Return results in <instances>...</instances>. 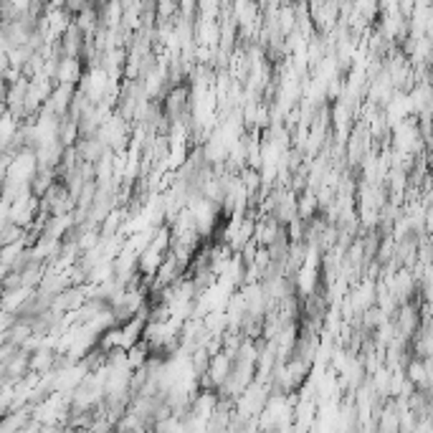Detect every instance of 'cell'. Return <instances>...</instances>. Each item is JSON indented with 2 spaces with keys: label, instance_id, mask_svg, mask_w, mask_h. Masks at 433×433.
Listing matches in <instances>:
<instances>
[{
  "label": "cell",
  "instance_id": "1",
  "mask_svg": "<svg viewBox=\"0 0 433 433\" xmlns=\"http://www.w3.org/2000/svg\"><path fill=\"white\" fill-rule=\"evenodd\" d=\"M84 74H87V64H84L81 58L64 56L56 66L53 81H56V84H69V87H79L81 79H84Z\"/></svg>",
  "mask_w": 433,
  "mask_h": 433
}]
</instances>
